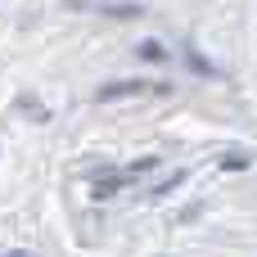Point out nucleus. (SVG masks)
I'll list each match as a JSON object with an SVG mask.
<instances>
[{
  "mask_svg": "<svg viewBox=\"0 0 257 257\" xmlns=\"http://www.w3.org/2000/svg\"><path fill=\"white\" fill-rule=\"evenodd\" d=\"M131 95H172L167 81H108L99 86V99H131Z\"/></svg>",
  "mask_w": 257,
  "mask_h": 257,
  "instance_id": "obj_1",
  "label": "nucleus"
},
{
  "mask_svg": "<svg viewBox=\"0 0 257 257\" xmlns=\"http://www.w3.org/2000/svg\"><path fill=\"white\" fill-rule=\"evenodd\" d=\"M140 59H163V45H154V41H145V45H140Z\"/></svg>",
  "mask_w": 257,
  "mask_h": 257,
  "instance_id": "obj_2",
  "label": "nucleus"
}]
</instances>
